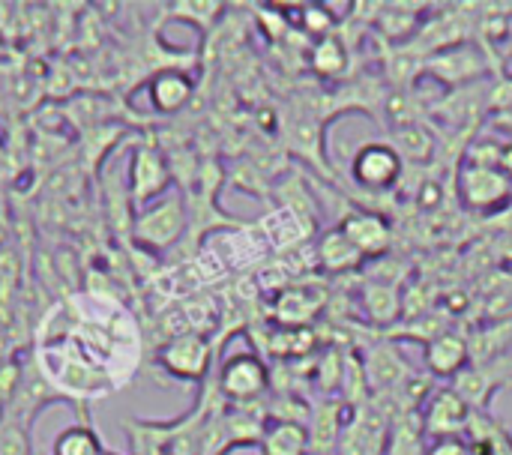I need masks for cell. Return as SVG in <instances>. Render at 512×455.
<instances>
[{
	"instance_id": "6da1fadb",
	"label": "cell",
	"mask_w": 512,
	"mask_h": 455,
	"mask_svg": "<svg viewBox=\"0 0 512 455\" xmlns=\"http://www.w3.org/2000/svg\"><path fill=\"white\" fill-rule=\"evenodd\" d=\"M159 363L180 381H201L210 369V342L198 333H183L162 348Z\"/></svg>"
},
{
	"instance_id": "7a4b0ae2",
	"label": "cell",
	"mask_w": 512,
	"mask_h": 455,
	"mask_svg": "<svg viewBox=\"0 0 512 455\" xmlns=\"http://www.w3.org/2000/svg\"><path fill=\"white\" fill-rule=\"evenodd\" d=\"M219 387L234 402H252V399H258L270 387V375H267V366L261 363V357H255V354H234L222 366Z\"/></svg>"
},
{
	"instance_id": "3957f363",
	"label": "cell",
	"mask_w": 512,
	"mask_h": 455,
	"mask_svg": "<svg viewBox=\"0 0 512 455\" xmlns=\"http://www.w3.org/2000/svg\"><path fill=\"white\" fill-rule=\"evenodd\" d=\"M512 180L489 165H468L462 171V198L474 210H492L510 201Z\"/></svg>"
},
{
	"instance_id": "277c9868",
	"label": "cell",
	"mask_w": 512,
	"mask_h": 455,
	"mask_svg": "<svg viewBox=\"0 0 512 455\" xmlns=\"http://www.w3.org/2000/svg\"><path fill=\"white\" fill-rule=\"evenodd\" d=\"M402 174V156L390 144H369L354 156V177L369 189H387Z\"/></svg>"
},
{
	"instance_id": "5b68a950",
	"label": "cell",
	"mask_w": 512,
	"mask_h": 455,
	"mask_svg": "<svg viewBox=\"0 0 512 455\" xmlns=\"http://www.w3.org/2000/svg\"><path fill=\"white\" fill-rule=\"evenodd\" d=\"M183 231V204L177 198H168L162 201L159 207L147 210L138 222V237L147 243V246H171Z\"/></svg>"
},
{
	"instance_id": "8992f818",
	"label": "cell",
	"mask_w": 512,
	"mask_h": 455,
	"mask_svg": "<svg viewBox=\"0 0 512 455\" xmlns=\"http://www.w3.org/2000/svg\"><path fill=\"white\" fill-rule=\"evenodd\" d=\"M468 426V405L459 393L453 390H441L435 393V399L429 402L426 411V429L438 438H453Z\"/></svg>"
},
{
	"instance_id": "52a82bcc",
	"label": "cell",
	"mask_w": 512,
	"mask_h": 455,
	"mask_svg": "<svg viewBox=\"0 0 512 455\" xmlns=\"http://www.w3.org/2000/svg\"><path fill=\"white\" fill-rule=\"evenodd\" d=\"M261 455H306L312 450L309 429L297 420H273L261 429Z\"/></svg>"
},
{
	"instance_id": "ba28073f",
	"label": "cell",
	"mask_w": 512,
	"mask_h": 455,
	"mask_svg": "<svg viewBox=\"0 0 512 455\" xmlns=\"http://www.w3.org/2000/svg\"><path fill=\"white\" fill-rule=\"evenodd\" d=\"M339 231L351 240V246H354L363 258H366V255H378V252L387 246V240H390L387 225H384L381 219L369 216V213H351V216L342 222Z\"/></svg>"
},
{
	"instance_id": "9c48e42d",
	"label": "cell",
	"mask_w": 512,
	"mask_h": 455,
	"mask_svg": "<svg viewBox=\"0 0 512 455\" xmlns=\"http://www.w3.org/2000/svg\"><path fill=\"white\" fill-rule=\"evenodd\" d=\"M468 363V342L462 336H438L435 342H429L426 348V366L432 369V375L438 378H450L459 375Z\"/></svg>"
},
{
	"instance_id": "30bf717a",
	"label": "cell",
	"mask_w": 512,
	"mask_h": 455,
	"mask_svg": "<svg viewBox=\"0 0 512 455\" xmlns=\"http://www.w3.org/2000/svg\"><path fill=\"white\" fill-rule=\"evenodd\" d=\"M189 96H192V78L177 69H168L150 81V102L159 111H177L186 105Z\"/></svg>"
},
{
	"instance_id": "8fae6325",
	"label": "cell",
	"mask_w": 512,
	"mask_h": 455,
	"mask_svg": "<svg viewBox=\"0 0 512 455\" xmlns=\"http://www.w3.org/2000/svg\"><path fill=\"white\" fill-rule=\"evenodd\" d=\"M132 180H135V198L138 201H147L150 195L162 192L165 183H168V174H165V165H162L159 153L141 150L135 156V165H132Z\"/></svg>"
},
{
	"instance_id": "7c38bea8",
	"label": "cell",
	"mask_w": 512,
	"mask_h": 455,
	"mask_svg": "<svg viewBox=\"0 0 512 455\" xmlns=\"http://www.w3.org/2000/svg\"><path fill=\"white\" fill-rule=\"evenodd\" d=\"M306 300H315V297H309V291H303V288L285 291V294L279 297V303H276V318H279L285 327H291V330L306 327V321H309V318L318 312V306H321V303H306Z\"/></svg>"
},
{
	"instance_id": "4fadbf2b",
	"label": "cell",
	"mask_w": 512,
	"mask_h": 455,
	"mask_svg": "<svg viewBox=\"0 0 512 455\" xmlns=\"http://www.w3.org/2000/svg\"><path fill=\"white\" fill-rule=\"evenodd\" d=\"M321 264L327 267V270H348V267H357L360 261H363V255L351 246V240L336 228V231H330L324 240H321Z\"/></svg>"
},
{
	"instance_id": "5bb4252c",
	"label": "cell",
	"mask_w": 512,
	"mask_h": 455,
	"mask_svg": "<svg viewBox=\"0 0 512 455\" xmlns=\"http://www.w3.org/2000/svg\"><path fill=\"white\" fill-rule=\"evenodd\" d=\"M384 453V435L369 432V426L351 423L342 432V455H381Z\"/></svg>"
},
{
	"instance_id": "9a60e30c",
	"label": "cell",
	"mask_w": 512,
	"mask_h": 455,
	"mask_svg": "<svg viewBox=\"0 0 512 455\" xmlns=\"http://www.w3.org/2000/svg\"><path fill=\"white\" fill-rule=\"evenodd\" d=\"M345 60H348V57H345V48H342V42L333 39V36L318 39L315 48H312V66H315L318 75H327V78L339 75V72L345 69Z\"/></svg>"
},
{
	"instance_id": "2e32d148",
	"label": "cell",
	"mask_w": 512,
	"mask_h": 455,
	"mask_svg": "<svg viewBox=\"0 0 512 455\" xmlns=\"http://www.w3.org/2000/svg\"><path fill=\"white\" fill-rule=\"evenodd\" d=\"M96 453V438L87 429H69L57 438L54 455H93Z\"/></svg>"
},
{
	"instance_id": "e0dca14e",
	"label": "cell",
	"mask_w": 512,
	"mask_h": 455,
	"mask_svg": "<svg viewBox=\"0 0 512 455\" xmlns=\"http://www.w3.org/2000/svg\"><path fill=\"white\" fill-rule=\"evenodd\" d=\"M426 455H474L471 447L465 444V438L453 435V438H435V444L426 450Z\"/></svg>"
}]
</instances>
